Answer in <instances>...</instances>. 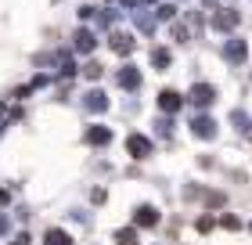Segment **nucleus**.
Segmentation results:
<instances>
[{"label": "nucleus", "mask_w": 252, "mask_h": 245, "mask_svg": "<svg viewBox=\"0 0 252 245\" xmlns=\"http://www.w3.org/2000/svg\"><path fill=\"white\" fill-rule=\"evenodd\" d=\"M112 51L130 54L133 51V36H130V33H112Z\"/></svg>", "instance_id": "nucleus-10"}, {"label": "nucleus", "mask_w": 252, "mask_h": 245, "mask_svg": "<svg viewBox=\"0 0 252 245\" xmlns=\"http://www.w3.org/2000/svg\"><path fill=\"white\" fill-rule=\"evenodd\" d=\"M191 130H194V137H213L216 134V123L209 119V115H198V119L191 123Z\"/></svg>", "instance_id": "nucleus-9"}, {"label": "nucleus", "mask_w": 252, "mask_h": 245, "mask_svg": "<svg viewBox=\"0 0 252 245\" xmlns=\"http://www.w3.org/2000/svg\"><path fill=\"white\" fill-rule=\"evenodd\" d=\"M188 98L198 105V108H205V105H213V101H216V87H213V83H194Z\"/></svg>", "instance_id": "nucleus-3"}, {"label": "nucleus", "mask_w": 252, "mask_h": 245, "mask_svg": "<svg viewBox=\"0 0 252 245\" xmlns=\"http://www.w3.org/2000/svg\"><path fill=\"white\" fill-rule=\"evenodd\" d=\"M119 87H126V90H137V87H141V72H137L133 65H126L123 72H119Z\"/></svg>", "instance_id": "nucleus-8"}, {"label": "nucleus", "mask_w": 252, "mask_h": 245, "mask_svg": "<svg viewBox=\"0 0 252 245\" xmlns=\"http://www.w3.org/2000/svg\"><path fill=\"white\" fill-rule=\"evenodd\" d=\"M116 245H137V231H133V227L116 231Z\"/></svg>", "instance_id": "nucleus-15"}, {"label": "nucleus", "mask_w": 252, "mask_h": 245, "mask_svg": "<svg viewBox=\"0 0 252 245\" xmlns=\"http://www.w3.org/2000/svg\"><path fill=\"white\" fill-rule=\"evenodd\" d=\"M83 76H87V79H101V65H97V62H90V65L83 69Z\"/></svg>", "instance_id": "nucleus-17"}, {"label": "nucleus", "mask_w": 252, "mask_h": 245, "mask_svg": "<svg viewBox=\"0 0 252 245\" xmlns=\"http://www.w3.org/2000/svg\"><path fill=\"white\" fill-rule=\"evenodd\" d=\"M152 62H155L158 69H166V65H169V51H166V47H155V51H152Z\"/></svg>", "instance_id": "nucleus-16"}, {"label": "nucleus", "mask_w": 252, "mask_h": 245, "mask_svg": "<svg viewBox=\"0 0 252 245\" xmlns=\"http://www.w3.org/2000/svg\"><path fill=\"white\" fill-rule=\"evenodd\" d=\"M87 108L90 112H105L108 108V98L101 94V90H90V94H87Z\"/></svg>", "instance_id": "nucleus-11"}, {"label": "nucleus", "mask_w": 252, "mask_h": 245, "mask_svg": "<svg viewBox=\"0 0 252 245\" xmlns=\"http://www.w3.org/2000/svg\"><path fill=\"white\" fill-rule=\"evenodd\" d=\"M15 245H29V238H26V235H18V238H15Z\"/></svg>", "instance_id": "nucleus-19"}, {"label": "nucleus", "mask_w": 252, "mask_h": 245, "mask_svg": "<svg viewBox=\"0 0 252 245\" xmlns=\"http://www.w3.org/2000/svg\"><path fill=\"white\" fill-rule=\"evenodd\" d=\"M223 58H227V62H245V58H249V47H245L242 40H231V43L223 47Z\"/></svg>", "instance_id": "nucleus-6"}, {"label": "nucleus", "mask_w": 252, "mask_h": 245, "mask_svg": "<svg viewBox=\"0 0 252 245\" xmlns=\"http://www.w3.org/2000/svg\"><path fill=\"white\" fill-rule=\"evenodd\" d=\"M231 119H234V126H238V134H245L249 141H252V119H249V115H245V112H234Z\"/></svg>", "instance_id": "nucleus-12"}, {"label": "nucleus", "mask_w": 252, "mask_h": 245, "mask_svg": "<svg viewBox=\"0 0 252 245\" xmlns=\"http://www.w3.org/2000/svg\"><path fill=\"white\" fill-rule=\"evenodd\" d=\"M180 105H184V98H180L177 90H162V94H158V108L162 112H177Z\"/></svg>", "instance_id": "nucleus-5"}, {"label": "nucleus", "mask_w": 252, "mask_h": 245, "mask_svg": "<svg viewBox=\"0 0 252 245\" xmlns=\"http://www.w3.org/2000/svg\"><path fill=\"white\" fill-rule=\"evenodd\" d=\"M238 22H242V11H234V7H220L213 15V29H234Z\"/></svg>", "instance_id": "nucleus-2"}, {"label": "nucleus", "mask_w": 252, "mask_h": 245, "mask_svg": "<svg viewBox=\"0 0 252 245\" xmlns=\"http://www.w3.org/2000/svg\"><path fill=\"white\" fill-rule=\"evenodd\" d=\"M47 245H72V238H68L65 231H58V227H51V231H47Z\"/></svg>", "instance_id": "nucleus-14"}, {"label": "nucleus", "mask_w": 252, "mask_h": 245, "mask_svg": "<svg viewBox=\"0 0 252 245\" xmlns=\"http://www.w3.org/2000/svg\"><path fill=\"white\" fill-rule=\"evenodd\" d=\"M87 141H90V144H108L112 134L105 130V126H94V130H87Z\"/></svg>", "instance_id": "nucleus-13"}, {"label": "nucleus", "mask_w": 252, "mask_h": 245, "mask_svg": "<svg viewBox=\"0 0 252 245\" xmlns=\"http://www.w3.org/2000/svg\"><path fill=\"white\" fill-rule=\"evenodd\" d=\"M137 227H155L158 224V209L155 206H137Z\"/></svg>", "instance_id": "nucleus-4"}, {"label": "nucleus", "mask_w": 252, "mask_h": 245, "mask_svg": "<svg viewBox=\"0 0 252 245\" xmlns=\"http://www.w3.org/2000/svg\"><path fill=\"white\" fill-rule=\"evenodd\" d=\"M72 43H76V51H83V54H87V51H94V43H97V40H94V33H90V29H76Z\"/></svg>", "instance_id": "nucleus-7"}, {"label": "nucleus", "mask_w": 252, "mask_h": 245, "mask_svg": "<svg viewBox=\"0 0 252 245\" xmlns=\"http://www.w3.org/2000/svg\"><path fill=\"white\" fill-rule=\"evenodd\" d=\"M173 15H177L173 4H162V7H158V18H173Z\"/></svg>", "instance_id": "nucleus-18"}, {"label": "nucleus", "mask_w": 252, "mask_h": 245, "mask_svg": "<svg viewBox=\"0 0 252 245\" xmlns=\"http://www.w3.org/2000/svg\"><path fill=\"white\" fill-rule=\"evenodd\" d=\"M126 151H130L133 159H148L155 151V144L148 141V137H141V134H130V137H126Z\"/></svg>", "instance_id": "nucleus-1"}]
</instances>
